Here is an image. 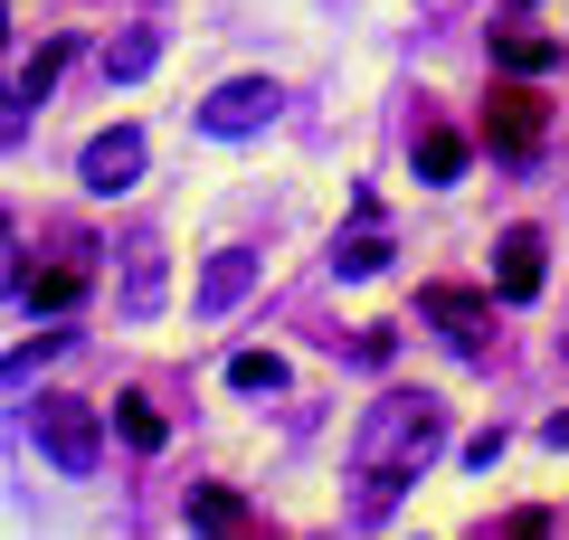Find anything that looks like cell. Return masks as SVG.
Segmentation results:
<instances>
[{
    "label": "cell",
    "instance_id": "6da1fadb",
    "mask_svg": "<svg viewBox=\"0 0 569 540\" xmlns=\"http://www.w3.org/2000/svg\"><path fill=\"white\" fill-rule=\"evenodd\" d=\"M447 446V399L437 389H389L361 427H351V474L370 483V502H389L399 483H418Z\"/></svg>",
    "mask_w": 569,
    "mask_h": 540
},
{
    "label": "cell",
    "instance_id": "7a4b0ae2",
    "mask_svg": "<svg viewBox=\"0 0 569 540\" xmlns=\"http://www.w3.org/2000/svg\"><path fill=\"white\" fill-rule=\"evenodd\" d=\"M29 427H39V456L58 464V474H96V464H104V418H96V399L48 389V399L29 408Z\"/></svg>",
    "mask_w": 569,
    "mask_h": 540
},
{
    "label": "cell",
    "instance_id": "3957f363",
    "mask_svg": "<svg viewBox=\"0 0 569 540\" xmlns=\"http://www.w3.org/2000/svg\"><path fill=\"white\" fill-rule=\"evenodd\" d=\"M418 313L437 322V341H447V351L485 360V341H493V294H475V284H427Z\"/></svg>",
    "mask_w": 569,
    "mask_h": 540
},
{
    "label": "cell",
    "instance_id": "277c9868",
    "mask_svg": "<svg viewBox=\"0 0 569 540\" xmlns=\"http://www.w3.org/2000/svg\"><path fill=\"white\" fill-rule=\"evenodd\" d=\"M541 96H531V77H512V86H493V114H485V142H493V152H503V161H531V152H541Z\"/></svg>",
    "mask_w": 569,
    "mask_h": 540
},
{
    "label": "cell",
    "instance_id": "5b68a950",
    "mask_svg": "<svg viewBox=\"0 0 569 540\" xmlns=\"http://www.w3.org/2000/svg\"><path fill=\"white\" fill-rule=\"evenodd\" d=\"M276 104H284V96H276L266 77H228L219 96L200 104V123H209L219 142H247V133H266V123H276Z\"/></svg>",
    "mask_w": 569,
    "mask_h": 540
},
{
    "label": "cell",
    "instance_id": "8992f818",
    "mask_svg": "<svg viewBox=\"0 0 569 540\" xmlns=\"http://www.w3.org/2000/svg\"><path fill=\"white\" fill-rule=\"evenodd\" d=\"M77 180L96 190V200L133 190V180H142V133H133V123H104V133H96V142L77 152Z\"/></svg>",
    "mask_w": 569,
    "mask_h": 540
},
{
    "label": "cell",
    "instance_id": "52a82bcc",
    "mask_svg": "<svg viewBox=\"0 0 569 540\" xmlns=\"http://www.w3.org/2000/svg\"><path fill=\"white\" fill-rule=\"evenodd\" d=\"M541 266H550V238H541V228H503V247H493V294H503V303H531V294H541Z\"/></svg>",
    "mask_w": 569,
    "mask_h": 540
},
{
    "label": "cell",
    "instance_id": "ba28073f",
    "mask_svg": "<svg viewBox=\"0 0 569 540\" xmlns=\"http://www.w3.org/2000/svg\"><path fill=\"white\" fill-rule=\"evenodd\" d=\"M247 284H257V257H247V247H219V257L200 266V313L219 322V313H238L247 303Z\"/></svg>",
    "mask_w": 569,
    "mask_h": 540
},
{
    "label": "cell",
    "instance_id": "9c48e42d",
    "mask_svg": "<svg viewBox=\"0 0 569 540\" xmlns=\"http://www.w3.org/2000/svg\"><path fill=\"white\" fill-rule=\"evenodd\" d=\"M20 294H29V313H77L86 303V266H29Z\"/></svg>",
    "mask_w": 569,
    "mask_h": 540
},
{
    "label": "cell",
    "instance_id": "30bf717a",
    "mask_svg": "<svg viewBox=\"0 0 569 540\" xmlns=\"http://www.w3.org/2000/svg\"><path fill=\"white\" fill-rule=\"evenodd\" d=\"M493 67H503V77H550V67H560V39H541V29H503V39H493Z\"/></svg>",
    "mask_w": 569,
    "mask_h": 540
},
{
    "label": "cell",
    "instance_id": "8fae6325",
    "mask_svg": "<svg viewBox=\"0 0 569 540\" xmlns=\"http://www.w3.org/2000/svg\"><path fill=\"white\" fill-rule=\"evenodd\" d=\"M456 171H466V133H456V123H418V180L447 190Z\"/></svg>",
    "mask_w": 569,
    "mask_h": 540
},
{
    "label": "cell",
    "instance_id": "7c38bea8",
    "mask_svg": "<svg viewBox=\"0 0 569 540\" xmlns=\"http://www.w3.org/2000/svg\"><path fill=\"white\" fill-rule=\"evenodd\" d=\"M181 512H190V531H247V521H257V512H247V493H228V483H200Z\"/></svg>",
    "mask_w": 569,
    "mask_h": 540
},
{
    "label": "cell",
    "instance_id": "4fadbf2b",
    "mask_svg": "<svg viewBox=\"0 0 569 540\" xmlns=\"http://www.w3.org/2000/svg\"><path fill=\"white\" fill-rule=\"evenodd\" d=\"M332 266H342V276H380V266H389V238H380V209H370V200H361V228L332 247Z\"/></svg>",
    "mask_w": 569,
    "mask_h": 540
},
{
    "label": "cell",
    "instance_id": "5bb4252c",
    "mask_svg": "<svg viewBox=\"0 0 569 540\" xmlns=\"http://www.w3.org/2000/svg\"><path fill=\"white\" fill-rule=\"evenodd\" d=\"M114 427H123L133 456H162V446H171V427H162V408H152V399H114Z\"/></svg>",
    "mask_w": 569,
    "mask_h": 540
},
{
    "label": "cell",
    "instance_id": "9a60e30c",
    "mask_svg": "<svg viewBox=\"0 0 569 540\" xmlns=\"http://www.w3.org/2000/svg\"><path fill=\"white\" fill-rule=\"evenodd\" d=\"M152 58H162V39H152V29H133V39H114V48H104V77H114V86H133V77H152Z\"/></svg>",
    "mask_w": 569,
    "mask_h": 540
},
{
    "label": "cell",
    "instance_id": "2e32d148",
    "mask_svg": "<svg viewBox=\"0 0 569 540\" xmlns=\"http://www.w3.org/2000/svg\"><path fill=\"white\" fill-rule=\"evenodd\" d=\"M228 389L266 399V389H284V360H276V351H228Z\"/></svg>",
    "mask_w": 569,
    "mask_h": 540
},
{
    "label": "cell",
    "instance_id": "e0dca14e",
    "mask_svg": "<svg viewBox=\"0 0 569 540\" xmlns=\"http://www.w3.org/2000/svg\"><path fill=\"white\" fill-rule=\"evenodd\" d=\"M67 58H77V39H48V48H39V58H29V67H20V86H29V104H39V96H48V86H58V77H67Z\"/></svg>",
    "mask_w": 569,
    "mask_h": 540
},
{
    "label": "cell",
    "instance_id": "ac0fdd59",
    "mask_svg": "<svg viewBox=\"0 0 569 540\" xmlns=\"http://www.w3.org/2000/svg\"><path fill=\"white\" fill-rule=\"evenodd\" d=\"M152 303H162V247L142 238L133 247V313H152Z\"/></svg>",
    "mask_w": 569,
    "mask_h": 540
},
{
    "label": "cell",
    "instance_id": "d6986e66",
    "mask_svg": "<svg viewBox=\"0 0 569 540\" xmlns=\"http://www.w3.org/2000/svg\"><path fill=\"white\" fill-rule=\"evenodd\" d=\"M58 351H67V332H39L29 351H10V360H0V389H20L29 370H39V360H58Z\"/></svg>",
    "mask_w": 569,
    "mask_h": 540
},
{
    "label": "cell",
    "instance_id": "ffe728a7",
    "mask_svg": "<svg viewBox=\"0 0 569 540\" xmlns=\"http://www.w3.org/2000/svg\"><path fill=\"white\" fill-rule=\"evenodd\" d=\"M0 284H20V228H10V209H0Z\"/></svg>",
    "mask_w": 569,
    "mask_h": 540
},
{
    "label": "cell",
    "instance_id": "44dd1931",
    "mask_svg": "<svg viewBox=\"0 0 569 540\" xmlns=\"http://www.w3.org/2000/svg\"><path fill=\"white\" fill-rule=\"evenodd\" d=\"M20 104H29V86H0V142H20Z\"/></svg>",
    "mask_w": 569,
    "mask_h": 540
},
{
    "label": "cell",
    "instance_id": "7402d4cb",
    "mask_svg": "<svg viewBox=\"0 0 569 540\" xmlns=\"http://www.w3.org/2000/svg\"><path fill=\"white\" fill-rule=\"evenodd\" d=\"M0 20H10V10H0ZM0 39H10V29H0Z\"/></svg>",
    "mask_w": 569,
    "mask_h": 540
}]
</instances>
